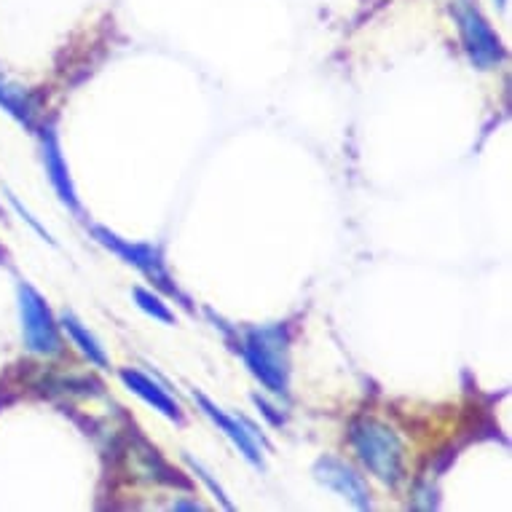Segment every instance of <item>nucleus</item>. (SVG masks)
<instances>
[{"instance_id": "5", "label": "nucleus", "mask_w": 512, "mask_h": 512, "mask_svg": "<svg viewBox=\"0 0 512 512\" xmlns=\"http://www.w3.org/2000/svg\"><path fill=\"white\" fill-rule=\"evenodd\" d=\"M92 236L102 244V247H108L110 252H116L118 258H124L129 266H135V269L143 271L145 277H151L161 290H167L169 295L180 298V301L191 309L188 298L177 290V285L172 282V277H169L167 266H164V255H161L159 247H153V244H135L129 242V239H121V236H116L105 226H92Z\"/></svg>"}, {"instance_id": "15", "label": "nucleus", "mask_w": 512, "mask_h": 512, "mask_svg": "<svg viewBox=\"0 0 512 512\" xmlns=\"http://www.w3.org/2000/svg\"><path fill=\"white\" fill-rule=\"evenodd\" d=\"M252 403L258 405V408H261V411H263V416H269V419L274 421V424H282V421H285V419H282V416H277V413H274V408H271V405L266 403V400H261V397H258V395L252 397Z\"/></svg>"}, {"instance_id": "11", "label": "nucleus", "mask_w": 512, "mask_h": 512, "mask_svg": "<svg viewBox=\"0 0 512 512\" xmlns=\"http://www.w3.org/2000/svg\"><path fill=\"white\" fill-rule=\"evenodd\" d=\"M0 108H6V113L17 118L19 124L33 129V102L25 94V89L9 84L3 76H0Z\"/></svg>"}, {"instance_id": "10", "label": "nucleus", "mask_w": 512, "mask_h": 512, "mask_svg": "<svg viewBox=\"0 0 512 512\" xmlns=\"http://www.w3.org/2000/svg\"><path fill=\"white\" fill-rule=\"evenodd\" d=\"M59 325H62V330L68 333L70 338H73V344L81 349V352L89 357V362H94V365H100V368H108V354H105V349L100 346V341L89 333V330L84 328V322L76 317V314H70V311H62V317H59Z\"/></svg>"}, {"instance_id": "13", "label": "nucleus", "mask_w": 512, "mask_h": 512, "mask_svg": "<svg viewBox=\"0 0 512 512\" xmlns=\"http://www.w3.org/2000/svg\"><path fill=\"white\" fill-rule=\"evenodd\" d=\"M185 459H188V464H191V467H194V470H196V475H199V478H202L204 483H207V486L212 488V494L218 496V499H220V504H223V507H226V510H231V507H234V504L228 502V496L223 494V488H220L218 483H215V480L210 478V472L204 470V467H202V464H199V462H194V459H191V456H185Z\"/></svg>"}, {"instance_id": "14", "label": "nucleus", "mask_w": 512, "mask_h": 512, "mask_svg": "<svg viewBox=\"0 0 512 512\" xmlns=\"http://www.w3.org/2000/svg\"><path fill=\"white\" fill-rule=\"evenodd\" d=\"M9 199H11V204H14V210H17L19 215H22V218H25L27 223H30V226H33L35 231H38V234L43 236V239H46V242H51V244H54V239H51V236H49V231H46V228H43L41 223H38V220H35V218H30V212H27L25 207H22V204H19L17 199H14V196H9Z\"/></svg>"}, {"instance_id": "2", "label": "nucleus", "mask_w": 512, "mask_h": 512, "mask_svg": "<svg viewBox=\"0 0 512 512\" xmlns=\"http://www.w3.org/2000/svg\"><path fill=\"white\" fill-rule=\"evenodd\" d=\"M354 454L360 456V462L368 467L378 480H384L389 486H395L403 480L405 472V448L395 429H389L381 421L362 419L352 424L349 432Z\"/></svg>"}, {"instance_id": "18", "label": "nucleus", "mask_w": 512, "mask_h": 512, "mask_svg": "<svg viewBox=\"0 0 512 512\" xmlns=\"http://www.w3.org/2000/svg\"><path fill=\"white\" fill-rule=\"evenodd\" d=\"M3 261H6V252L0 250V263H3Z\"/></svg>"}, {"instance_id": "3", "label": "nucleus", "mask_w": 512, "mask_h": 512, "mask_svg": "<svg viewBox=\"0 0 512 512\" xmlns=\"http://www.w3.org/2000/svg\"><path fill=\"white\" fill-rule=\"evenodd\" d=\"M19 317H22V336L25 346L33 354H57L62 349V338H59V325L54 314H51L49 303L33 285L19 282Z\"/></svg>"}, {"instance_id": "17", "label": "nucleus", "mask_w": 512, "mask_h": 512, "mask_svg": "<svg viewBox=\"0 0 512 512\" xmlns=\"http://www.w3.org/2000/svg\"><path fill=\"white\" fill-rule=\"evenodd\" d=\"M496 6H499V9H504V6H507V0H496Z\"/></svg>"}, {"instance_id": "8", "label": "nucleus", "mask_w": 512, "mask_h": 512, "mask_svg": "<svg viewBox=\"0 0 512 512\" xmlns=\"http://www.w3.org/2000/svg\"><path fill=\"white\" fill-rule=\"evenodd\" d=\"M41 153H43V167H46V175H49L54 191H57L59 202L68 204L73 212H81V204H78V194L73 188V180H70L68 164H65V156H62V148H59V137L54 132V126H46L41 135Z\"/></svg>"}, {"instance_id": "1", "label": "nucleus", "mask_w": 512, "mask_h": 512, "mask_svg": "<svg viewBox=\"0 0 512 512\" xmlns=\"http://www.w3.org/2000/svg\"><path fill=\"white\" fill-rule=\"evenodd\" d=\"M244 365L263 387L279 397L290 395V360H287L285 328H252L244 333L242 346Z\"/></svg>"}, {"instance_id": "12", "label": "nucleus", "mask_w": 512, "mask_h": 512, "mask_svg": "<svg viewBox=\"0 0 512 512\" xmlns=\"http://www.w3.org/2000/svg\"><path fill=\"white\" fill-rule=\"evenodd\" d=\"M132 295H135L137 306H140L145 314H151L153 319H161V322H167V325H175V314L169 311V306L161 301L159 295H153L151 290H143V287H135Z\"/></svg>"}, {"instance_id": "7", "label": "nucleus", "mask_w": 512, "mask_h": 512, "mask_svg": "<svg viewBox=\"0 0 512 512\" xmlns=\"http://www.w3.org/2000/svg\"><path fill=\"white\" fill-rule=\"evenodd\" d=\"M194 400L199 403V408H202L207 416H210L215 424H218L223 432H226V437L231 440V443L239 448V454L247 459V462L252 464V467H258V470H263V459H261V448H258V432L250 427V424H244V421L239 419H231L228 413H223L218 408V405L212 403L210 397L202 395V392H194Z\"/></svg>"}, {"instance_id": "4", "label": "nucleus", "mask_w": 512, "mask_h": 512, "mask_svg": "<svg viewBox=\"0 0 512 512\" xmlns=\"http://www.w3.org/2000/svg\"><path fill=\"white\" fill-rule=\"evenodd\" d=\"M454 17L459 22V35H462L472 65L480 70L496 68L504 59V46L499 35L494 33V27L488 25L486 17L478 11V6L472 0H459L454 6Z\"/></svg>"}, {"instance_id": "9", "label": "nucleus", "mask_w": 512, "mask_h": 512, "mask_svg": "<svg viewBox=\"0 0 512 512\" xmlns=\"http://www.w3.org/2000/svg\"><path fill=\"white\" fill-rule=\"evenodd\" d=\"M118 376H121V381H124V387L129 389V392H135L137 397H143L145 403L153 405V411L164 413L167 419L183 424L180 405H177L175 400H172V397H169L167 392L153 381V378H148L145 373H140V370H121Z\"/></svg>"}, {"instance_id": "16", "label": "nucleus", "mask_w": 512, "mask_h": 512, "mask_svg": "<svg viewBox=\"0 0 512 512\" xmlns=\"http://www.w3.org/2000/svg\"><path fill=\"white\" fill-rule=\"evenodd\" d=\"M175 507H177V510H202L199 504H191V502H188V504L180 502V504H175Z\"/></svg>"}, {"instance_id": "6", "label": "nucleus", "mask_w": 512, "mask_h": 512, "mask_svg": "<svg viewBox=\"0 0 512 512\" xmlns=\"http://www.w3.org/2000/svg\"><path fill=\"white\" fill-rule=\"evenodd\" d=\"M314 475H317L319 483H325L328 488H333L336 494H341L344 499L357 507V510H368L370 507V491L368 483L362 480V475L349 467V464L338 462V459H319L314 464Z\"/></svg>"}]
</instances>
